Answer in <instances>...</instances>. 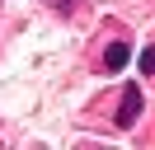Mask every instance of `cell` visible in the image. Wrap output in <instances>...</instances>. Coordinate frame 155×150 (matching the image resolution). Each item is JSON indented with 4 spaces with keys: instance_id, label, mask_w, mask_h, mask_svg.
<instances>
[{
    "instance_id": "7a4b0ae2",
    "label": "cell",
    "mask_w": 155,
    "mask_h": 150,
    "mask_svg": "<svg viewBox=\"0 0 155 150\" xmlns=\"http://www.w3.org/2000/svg\"><path fill=\"white\" fill-rule=\"evenodd\" d=\"M127 56H132V47H127V42H108L104 66H108V70H122V66H127Z\"/></svg>"
},
{
    "instance_id": "3957f363",
    "label": "cell",
    "mask_w": 155,
    "mask_h": 150,
    "mask_svg": "<svg viewBox=\"0 0 155 150\" xmlns=\"http://www.w3.org/2000/svg\"><path fill=\"white\" fill-rule=\"evenodd\" d=\"M141 75H155V42L141 52Z\"/></svg>"
},
{
    "instance_id": "6da1fadb",
    "label": "cell",
    "mask_w": 155,
    "mask_h": 150,
    "mask_svg": "<svg viewBox=\"0 0 155 150\" xmlns=\"http://www.w3.org/2000/svg\"><path fill=\"white\" fill-rule=\"evenodd\" d=\"M136 117H141V84H127L122 89V103H117V127H136Z\"/></svg>"
}]
</instances>
